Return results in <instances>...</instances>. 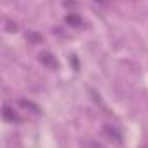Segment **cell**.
Listing matches in <instances>:
<instances>
[{
    "mask_svg": "<svg viewBox=\"0 0 148 148\" xmlns=\"http://www.w3.org/2000/svg\"><path fill=\"white\" fill-rule=\"evenodd\" d=\"M38 59H40V63H42L44 66H47V68H51V70H56V68L59 66L56 56H54L52 52H49V51H42V52L38 54Z\"/></svg>",
    "mask_w": 148,
    "mask_h": 148,
    "instance_id": "6da1fadb",
    "label": "cell"
},
{
    "mask_svg": "<svg viewBox=\"0 0 148 148\" xmlns=\"http://www.w3.org/2000/svg\"><path fill=\"white\" fill-rule=\"evenodd\" d=\"M103 134H105L106 138L113 139L115 143H120V141H122V134H120V131H119L115 125H112V124H103Z\"/></svg>",
    "mask_w": 148,
    "mask_h": 148,
    "instance_id": "7a4b0ae2",
    "label": "cell"
},
{
    "mask_svg": "<svg viewBox=\"0 0 148 148\" xmlns=\"http://www.w3.org/2000/svg\"><path fill=\"white\" fill-rule=\"evenodd\" d=\"M66 23H68L70 26H73V28H80V26L84 25V19H82L79 14H75V12H70V14L66 16Z\"/></svg>",
    "mask_w": 148,
    "mask_h": 148,
    "instance_id": "3957f363",
    "label": "cell"
},
{
    "mask_svg": "<svg viewBox=\"0 0 148 148\" xmlns=\"http://www.w3.org/2000/svg\"><path fill=\"white\" fill-rule=\"evenodd\" d=\"M2 115H4V119H5V120H9V122H18V120H19V115H18L11 106H7V105L4 106Z\"/></svg>",
    "mask_w": 148,
    "mask_h": 148,
    "instance_id": "277c9868",
    "label": "cell"
},
{
    "mask_svg": "<svg viewBox=\"0 0 148 148\" xmlns=\"http://www.w3.org/2000/svg\"><path fill=\"white\" fill-rule=\"evenodd\" d=\"M19 105H21L23 108H26V110H32L35 115H40V108H38L33 101H30V99H28V101H26V99H19Z\"/></svg>",
    "mask_w": 148,
    "mask_h": 148,
    "instance_id": "5b68a950",
    "label": "cell"
},
{
    "mask_svg": "<svg viewBox=\"0 0 148 148\" xmlns=\"http://www.w3.org/2000/svg\"><path fill=\"white\" fill-rule=\"evenodd\" d=\"M82 148H105L101 143H98L96 139H84L82 141Z\"/></svg>",
    "mask_w": 148,
    "mask_h": 148,
    "instance_id": "8992f818",
    "label": "cell"
},
{
    "mask_svg": "<svg viewBox=\"0 0 148 148\" xmlns=\"http://www.w3.org/2000/svg\"><path fill=\"white\" fill-rule=\"evenodd\" d=\"M26 38H28L30 42H33V44H38V42L44 40V37H42L40 33H37V32H28V33H26Z\"/></svg>",
    "mask_w": 148,
    "mask_h": 148,
    "instance_id": "52a82bcc",
    "label": "cell"
},
{
    "mask_svg": "<svg viewBox=\"0 0 148 148\" xmlns=\"http://www.w3.org/2000/svg\"><path fill=\"white\" fill-rule=\"evenodd\" d=\"M7 26H9V28H7V30H16V25H12V23H11V21H7Z\"/></svg>",
    "mask_w": 148,
    "mask_h": 148,
    "instance_id": "ba28073f",
    "label": "cell"
}]
</instances>
